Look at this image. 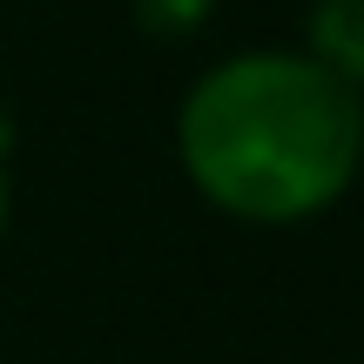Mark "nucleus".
I'll use <instances>...</instances> for the list:
<instances>
[{"mask_svg":"<svg viewBox=\"0 0 364 364\" xmlns=\"http://www.w3.org/2000/svg\"><path fill=\"white\" fill-rule=\"evenodd\" d=\"M176 156L223 216L304 223L338 203L364 162V95L304 48L230 54L182 95Z\"/></svg>","mask_w":364,"mask_h":364,"instance_id":"obj_1","label":"nucleus"},{"mask_svg":"<svg viewBox=\"0 0 364 364\" xmlns=\"http://www.w3.org/2000/svg\"><path fill=\"white\" fill-rule=\"evenodd\" d=\"M304 54L344 88L364 95V0H311L304 14Z\"/></svg>","mask_w":364,"mask_h":364,"instance_id":"obj_2","label":"nucleus"},{"mask_svg":"<svg viewBox=\"0 0 364 364\" xmlns=\"http://www.w3.org/2000/svg\"><path fill=\"white\" fill-rule=\"evenodd\" d=\"M209 7H216V0H135V21H142L149 34L176 41V34H196V27H203Z\"/></svg>","mask_w":364,"mask_h":364,"instance_id":"obj_3","label":"nucleus"},{"mask_svg":"<svg viewBox=\"0 0 364 364\" xmlns=\"http://www.w3.org/2000/svg\"><path fill=\"white\" fill-rule=\"evenodd\" d=\"M0 223H7V129H0Z\"/></svg>","mask_w":364,"mask_h":364,"instance_id":"obj_4","label":"nucleus"}]
</instances>
